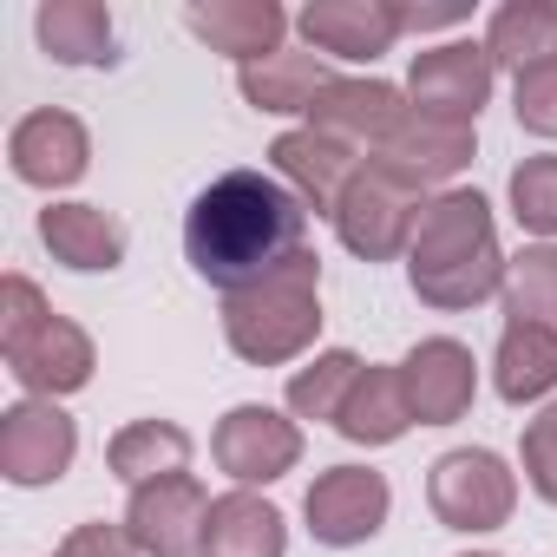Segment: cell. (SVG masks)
<instances>
[{"instance_id": "6da1fadb", "label": "cell", "mask_w": 557, "mask_h": 557, "mask_svg": "<svg viewBox=\"0 0 557 557\" xmlns=\"http://www.w3.org/2000/svg\"><path fill=\"white\" fill-rule=\"evenodd\" d=\"M302 236H309V203L283 177H262V171H223L184 210L190 269L230 296L283 275L302 256Z\"/></svg>"}, {"instance_id": "7a4b0ae2", "label": "cell", "mask_w": 557, "mask_h": 557, "mask_svg": "<svg viewBox=\"0 0 557 557\" xmlns=\"http://www.w3.org/2000/svg\"><path fill=\"white\" fill-rule=\"evenodd\" d=\"M407 275H413V296L433 309H472L505 283V256L479 190H446L420 210Z\"/></svg>"}, {"instance_id": "3957f363", "label": "cell", "mask_w": 557, "mask_h": 557, "mask_svg": "<svg viewBox=\"0 0 557 557\" xmlns=\"http://www.w3.org/2000/svg\"><path fill=\"white\" fill-rule=\"evenodd\" d=\"M322 302H315V256L302 249L283 275H269L262 289H243L223 302V335L243 361H289L315 342Z\"/></svg>"}, {"instance_id": "277c9868", "label": "cell", "mask_w": 557, "mask_h": 557, "mask_svg": "<svg viewBox=\"0 0 557 557\" xmlns=\"http://www.w3.org/2000/svg\"><path fill=\"white\" fill-rule=\"evenodd\" d=\"M413 184H400L394 171H381V164H361L355 177H348V190H342V203H335V230H342V243L355 249V256H368V262H387L400 243H413Z\"/></svg>"}, {"instance_id": "5b68a950", "label": "cell", "mask_w": 557, "mask_h": 557, "mask_svg": "<svg viewBox=\"0 0 557 557\" xmlns=\"http://www.w3.org/2000/svg\"><path fill=\"white\" fill-rule=\"evenodd\" d=\"M203 524H210V498L197 479H151L132 492V511H125V537L151 557H190L203 550Z\"/></svg>"}, {"instance_id": "8992f818", "label": "cell", "mask_w": 557, "mask_h": 557, "mask_svg": "<svg viewBox=\"0 0 557 557\" xmlns=\"http://www.w3.org/2000/svg\"><path fill=\"white\" fill-rule=\"evenodd\" d=\"M426 498L433 511L453 524V531H492L511 518V472L492 459V453H446L426 479Z\"/></svg>"}, {"instance_id": "52a82bcc", "label": "cell", "mask_w": 557, "mask_h": 557, "mask_svg": "<svg viewBox=\"0 0 557 557\" xmlns=\"http://www.w3.org/2000/svg\"><path fill=\"white\" fill-rule=\"evenodd\" d=\"M413 106L426 119H453V125H472L485 92H492V53L472 47V40H453V47H433L413 60V79H407Z\"/></svg>"}, {"instance_id": "ba28073f", "label": "cell", "mask_w": 557, "mask_h": 557, "mask_svg": "<svg viewBox=\"0 0 557 557\" xmlns=\"http://www.w3.org/2000/svg\"><path fill=\"white\" fill-rule=\"evenodd\" d=\"M210 453H216V466H223L230 479L262 485V479H283V472L302 459V440H296V426H289L283 413H269V407H236V413L216 426Z\"/></svg>"}, {"instance_id": "9c48e42d", "label": "cell", "mask_w": 557, "mask_h": 557, "mask_svg": "<svg viewBox=\"0 0 557 557\" xmlns=\"http://www.w3.org/2000/svg\"><path fill=\"white\" fill-rule=\"evenodd\" d=\"M73 420L53 407V400H27L0 420V472L14 485H47L73 466Z\"/></svg>"}, {"instance_id": "30bf717a", "label": "cell", "mask_w": 557, "mask_h": 557, "mask_svg": "<svg viewBox=\"0 0 557 557\" xmlns=\"http://www.w3.org/2000/svg\"><path fill=\"white\" fill-rule=\"evenodd\" d=\"M387 518V479L361 466H335L309 485V524L322 544H361Z\"/></svg>"}, {"instance_id": "8fae6325", "label": "cell", "mask_w": 557, "mask_h": 557, "mask_svg": "<svg viewBox=\"0 0 557 557\" xmlns=\"http://www.w3.org/2000/svg\"><path fill=\"white\" fill-rule=\"evenodd\" d=\"M309 125L342 138V145H387L407 125V106H400V92L387 79H335L309 106Z\"/></svg>"}, {"instance_id": "7c38bea8", "label": "cell", "mask_w": 557, "mask_h": 557, "mask_svg": "<svg viewBox=\"0 0 557 557\" xmlns=\"http://www.w3.org/2000/svg\"><path fill=\"white\" fill-rule=\"evenodd\" d=\"M381 171H394L400 184L426 190L440 177H453L459 164H472V125H453V119H426V112H407V125L381 145L374 158Z\"/></svg>"}, {"instance_id": "4fadbf2b", "label": "cell", "mask_w": 557, "mask_h": 557, "mask_svg": "<svg viewBox=\"0 0 557 557\" xmlns=\"http://www.w3.org/2000/svg\"><path fill=\"white\" fill-rule=\"evenodd\" d=\"M400 387H407L413 420L446 426V420H459L472 407V355L459 342H420L400 361Z\"/></svg>"}, {"instance_id": "5bb4252c", "label": "cell", "mask_w": 557, "mask_h": 557, "mask_svg": "<svg viewBox=\"0 0 557 557\" xmlns=\"http://www.w3.org/2000/svg\"><path fill=\"white\" fill-rule=\"evenodd\" d=\"M269 158H275V171L296 184L302 203H315V210H329V216H335L348 177L361 171V164H355V145H342V138H329V132H315V125H309V132H283Z\"/></svg>"}, {"instance_id": "9a60e30c", "label": "cell", "mask_w": 557, "mask_h": 557, "mask_svg": "<svg viewBox=\"0 0 557 557\" xmlns=\"http://www.w3.org/2000/svg\"><path fill=\"white\" fill-rule=\"evenodd\" d=\"M302 34H309L315 53L374 60V53L394 47L400 8H381V0H315V8H302Z\"/></svg>"}, {"instance_id": "2e32d148", "label": "cell", "mask_w": 557, "mask_h": 557, "mask_svg": "<svg viewBox=\"0 0 557 557\" xmlns=\"http://www.w3.org/2000/svg\"><path fill=\"white\" fill-rule=\"evenodd\" d=\"M8 158H14V171L27 184H47V190L53 184H73L86 171V125L73 112H34V119L14 125Z\"/></svg>"}, {"instance_id": "e0dca14e", "label": "cell", "mask_w": 557, "mask_h": 557, "mask_svg": "<svg viewBox=\"0 0 557 557\" xmlns=\"http://www.w3.org/2000/svg\"><path fill=\"white\" fill-rule=\"evenodd\" d=\"M8 368H14V381L34 387V394H73V387L92 381V342H86L66 315H53L47 329H34V335L8 355Z\"/></svg>"}, {"instance_id": "ac0fdd59", "label": "cell", "mask_w": 557, "mask_h": 557, "mask_svg": "<svg viewBox=\"0 0 557 557\" xmlns=\"http://www.w3.org/2000/svg\"><path fill=\"white\" fill-rule=\"evenodd\" d=\"M283 8L275 0H216V8H190V34H203L216 53L256 66L275 53V40H283Z\"/></svg>"}, {"instance_id": "d6986e66", "label": "cell", "mask_w": 557, "mask_h": 557, "mask_svg": "<svg viewBox=\"0 0 557 557\" xmlns=\"http://www.w3.org/2000/svg\"><path fill=\"white\" fill-rule=\"evenodd\" d=\"M40 243L66 269H119V256H125V230L106 210H92V203H53V210H40Z\"/></svg>"}, {"instance_id": "ffe728a7", "label": "cell", "mask_w": 557, "mask_h": 557, "mask_svg": "<svg viewBox=\"0 0 557 557\" xmlns=\"http://www.w3.org/2000/svg\"><path fill=\"white\" fill-rule=\"evenodd\" d=\"M335 426H342L348 440H368V446L400 440V433L413 426V407H407L400 374H387V368H361L355 387H348V400H342V413H335Z\"/></svg>"}, {"instance_id": "44dd1931", "label": "cell", "mask_w": 557, "mask_h": 557, "mask_svg": "<svg viewBox=\"0 0 557 557\" xmlns=\"http://www.w3.org/2000/svg\"><path fill=\"white\" fill-rule=\"evenodd\" d=\"M203 557H283V518H275V505H262L249 492L216 498L210 524H203Z\"/></svg>"}, {"instance_id": "7402d4cb", "label": "cell", "mask_w": 557, "mask_h": 557, "mask_svg": "<svg viewBox=\"0 0 557 557\" xmlns=\"http://www.w3.org/2000/svg\"><path fill=\"white\" fill-rule=\"evenodd\" d=\"M329 66L315 53H269L256 66H243V99L256 112H309L329 92Z\"/></svg>"}, {"instance_id": "603a6c76", "label": "cell", "mask_w": 557, "mask_h": 557, "mask_svg": "<svg viewBox=\"0 0 557 557\" xmlns=\"http://www.w3.org/2000/svg\"><path fill=\"white\" fill-rule=\"evenodd\" d=\"M40 47L60 66H106L112 60V14L99 0H47L40 8Z\"/></svg>"}, {"instance_id": "cb8c5ba5", "label": "cell", "mask_w": 557, "mask_h": 557, "mask_svg": "<svg viewBox=\"0 0 557 557\" xmlns=\"http://www.w3.org/2000/svg\"><path fill=\"white\" fill-rule=\"evenodd\" d=\"M485 53L492 66H544L557 60V8H544V0H511V8L492 14V34H485Z\"/></svg>"}, {"instance_id": "d4e9b609", "label": "cell", "mask_w": 557, "mask_h": 557, "mask_svg": "<svg viewBox=\"0 0 557 557\" xmlns=\"http://www.w3.org/2000/svg\"><path fill=\"white\" fill-rule=\"evenodd\" d=\"M112 472L125 479V485H151V479H177L184 472V459H190V433L184 426H171V420H138V426H125L119 440H112Z\"/></svg>"}, {"instance_id": "484cf974", "label": "cell", "mask_w": 557, "mask_h": 557, "mask_svg": "<svg viewBox=\"0 0 557 557\" xmlns=\"http://www.w3.org/2000/svg\"><path fill=\"white\" fill-rule=\"evenodd\" d=\"M550 387H557V335L531 329V322H511L505 342H498V394L505 400H537Z\"/></svg>"}, {"instance_id": "4316f807", "label": "cell", "mask_w": 557, "mask_h": 557, "mask_svg": "<svg viewBox=\"0 0 557 557\" xmlns=\"http://www.w3.org/2000/svg\"><path fill=\"white\" fill-rule=\"evenodd\" d=\"M505 309H511V322L557 335V249H524L505 269Z\"/></svg>"}, {"instance_id": "83f0119b", "label": "cell", "mask_w": 557, "mask_h": 557, "mask_svg": "<svg viewBox=\"0 0 557 557\" xmlns=\"http://www.w3.org/2000/svg\"><path fill=\"white\" fill-rule=\"evenodd\" d=\"M355 374H361V361L335 348V355H322L315 368H302V374L289 381V407H296L302 420H335L342 400H348V387H355Z\"/></svg>"}, {"instance_id": "f1b7e54d", "label": "cell", "mask_w": 557, "mask_h": 557, "mask_svg": "<svg viewBox=\"0 0 557 557\" xmlns=\"http://www.w3.org/2000/svg\"><path fill=\"white\" fill-rule=\"evenodd\" d=\"M511 203H518V223L524 230L557 236V158H524L511 171Z\"/></svg>"}, {"instance_id": "f546056e", "label": "cell", "mask_w": 557, "mask_h": 557, "mask_svg": "<svg viewBox=\"0 0 557 557\" xmlns=\"http://www.w3.org/2000/svg\"><path fill=\"white\" fill-rule=\"evenodd\" d=\"M53 315H47V302H40V289L27 283V275H8V283H0V348H21L34 329H47Z\"/></svg>"}, {"instance_id": "4dcf8cb0", "label": "cell", "mask_w": 557, "mask_h": 557, "mask_svg": "<svg viewBox=\"0 0 557 557\" xmlns=\"http://www.w3.org/2000/svg\"><path fill=\"white\" fill-rule=\"evenodd\" d=\"M518 125L537 138H557V60L518 73Z\"/></svg>"}, {"instance_id": "1f68e13d", "label": "cell", "mask_w": 557, "mask_h": 557, "mask_svg": "<svg viewBox=\"0 0 557 557\" xmlns=\"http://www.w3.org/2000/svg\"><path fill=\"white\" fill-rule=\"evenodd\" d=\"M524 472H531L537 498H550V505H557V400L524 426Z\"/></svg>"}, {"instance_id": "d6a6232c", "label": "cell", "mask_w": 557, "mask_h": 557, "mask_svg": "<svg viewBox=\"0 0 557 557\" xmlns=\"http://www.w3.org/2000/svg\"><path fill=\"white\" fill-rule=\"evenodd\" d=\"M138 544L125 537V531H112V524H79L66 544H60V557H132Z\"/></svg>"}, {"instance_id": "836d02e7", "label": "cell", "mask_w": 557, "mask_h": 557, "mask_svg": "<svg viewBox=\"0 0 557 557\" xmlns=\"http://www.w3.org/2000/svg\"><path fill=\"white\" fill-rule=\"evenodd\" d=\"M466 8H400V27H453Z\"/></svg>"}]
</instances>
